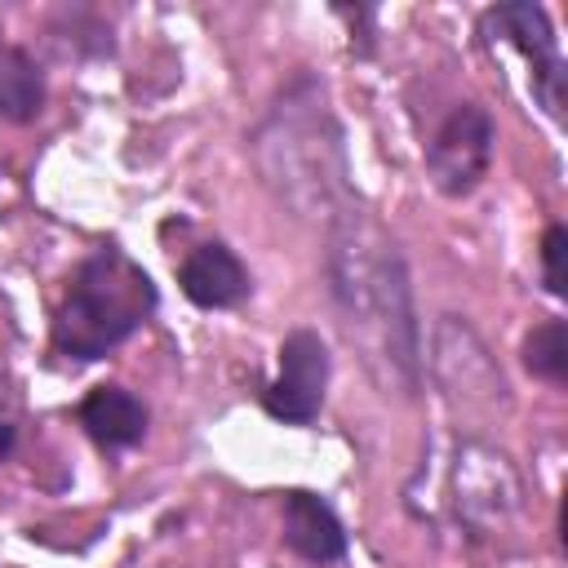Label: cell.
<instances>
[{
  "mask_svg": "<svg viewBox=\"0 0 568 568\" xmlns=\"http://www.w3.org/2000/svg\"><path fill=\"white\" fill-rule=\"evenodd\" d=\"M151 311H155L151 275L120 248H98L80 266L53 320V346L71 359H102L111 346L138 333Z\"/></svg>",
  "mask_w": 568,
  "mask_h": 568,
  "instance_id": "1",
  "label": "cell"
},
{
  "mask_svg": "<svg viewBox=\"0 0 568 568\" xmlns=\"http://www.w3.org/2000/svg\"><path fill=\"white\" fill-rule=\"evenodd\" d=\"M324 386H328V351L320 342V333L297 328L284 337L280 346V377L266 386L262 408L280 422H311L324 404Z\"/></svg>",
  "mask_w": 568,
  "mask_h": 568,
  "instance_id": "2",
  "label": "cell"
},
{
  "mask_svg": "<svg viewBox=\"0 0 568 568\" xmlns=\"http://www.w3.org/2000/svg\"><path fill=\"white\" fill-rule=\"evenodd\" d=\"M488 155H493V120L479 106H457L439 124V133L426 151V164L444 195H466L484 178Z\"/></svg>",
  "mask_w": 568,
  "mask_h": 568,
  "instance_id": "3",
  "label": "cell"
},
{
  "mask_svg": "<svg viewBox=\"0 0 568 568\" xmlns=\"http://www.w3.org/2000/svg\"><path fill=\"white\" fill-rule=\"evenodd\" d=\"M488 31L506 36L524 58H532V80H537V98L546 102L550 115H564V62L555 53V36L546 22V9L537 4H501L484 18Z\"/></svg>",
  "mask_w": 568,
  "mask_h": 568,
  "instance_id": "4",
  "label": "cell"
},
{
  "mask_svg": "<svg viewBox=\"0 0 568 568\" xmlns=\"http://www.w3.org/2000/svg\"><path fill=\"white\" fill-rule=\"evenodd\" d=\"M178 284H182V293H186L195 306L213 311V306H235V302H244V293H248V271H244V262H240L226 244H200V248L182 262Z\"/></svg>",
  "mask_w": 568,
  "mask_h": 568,
  "instance_id": "5",
  "label": "cell"
},
{
  "mask_svg": "<svg viewBox=\"0 0 568 568\" xmlns=\"http://www.w3.org/2000/svg\"><path fill=\"white\" fill-rule=\"evenodd\" d=\"M284 541L311 564H333V559L346 555V532H342L337 515L328 510V501H320L315 493H288V501H284Z\"/></svg>",
  "mask_w": 568,
  "mask_h": 568,
  "instance_id": "6",
  "label": "cell"
},
{
  "mask_svg": "<svg viewBox=\"0 0 568 568\" xmlns=\"http://www.w3.org/2000/svg\"><path fill=\"white\" fill-rule=\"evenodd\" d=\"M80 422H84V430H89L98 444H106V448H129V444H138L142 430H146V408H142V399H138L133 390H124V386H98V390H89V399L80 404Z\"/></svg>",
  "mask_w": 568,
  "mask_h": 568,
  "instance_id": "7",
  "label": "cell"
},
{
  "mask_svg": "<svg viewBox=\"0 0 568 568\" xmlns=\"http://www.w3.org/2000/svg\"><path fill=\"white\" fill-rule=\"evenodd\" d=\"M44 106V80L27 49H0V115L31 120Z\"/></svg>",
  "mask_w": 568,
  "mask_h": 568,
  "instance_id": "8",
  "label": "cell"
},
{
  "mask_svg": "<svg viewBox=\"0 0 568 568\" xmlns=\"http://www.w3.org/2000/svg\"><path fill=\"white\" fill-rule=\"evenodd\" d=\"M524 364L528 373L546 377V382H564L568 377V324L564 320H546L524 337Z\"/></svg>",
  "mask_w": 568,
  "mask_h": 568,
  "instance_id": "9",
  "label": "cell"
},
{
  "mask_svg": "<svg viewBox=\"0 0 568 568\" xmlns=\"http://www.w3.org/2000/svg\"><path fill=\"white\" fill-rule=\"evenodd\" d=\"M564 257H568V231L564 226H550L546 240H541V271H546V288L555 297L568 293V266H564Z\"/></svg>",
  "mask_w": 568,
  "mask_h": 568,
  "instance_id": "10",
  "label": "cell"
},
{
  "mask_svg": "<svg viewBox=\"0 0 568 568\" xmlns=\"http://www.w3.org/2000/svg\"><path fill=\"white\" fill-rule=\"evenodd\" d=\"M9 448H13V426H9V422H0V457H4Z\"/></svg>",
  "mask_w": 568,
  "mask_h": 568,
  "instance_id": "11",
  "label": "cell"
}]
</instances>
